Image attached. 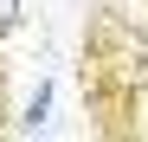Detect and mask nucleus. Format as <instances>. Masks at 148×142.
<instances>
[{
	"label": "nucleus",
	"mask_w": 148,
	"mask_h": 142,
	"mask_svg": "<svg viewBox=\"0 0 148 142\" xmlns=\"http://www.w3.org/2000/svg\"><path fill=\"white\" fill-rule=\"evenodd\" d=\"M7 26H19V0H0V32Z\"/></svg>",
	"instance_id": "obj_2"
},
{
	"label": "nucleus",
	"mask_w": 148,
	"mask_h": 142,
	"mask_svg": "<svg viewBox=\"0 0 148 142\" xmlns=\"http://www.w3.org/2000/svg\"><path fill=\"white\" fill-rule=\"evenodd\" d=\"M45 110H52V84H39V90H32V103H26V129L45 123Z\"/></svg>",
	"instance_id": "obj_1"
}]
</instances>
